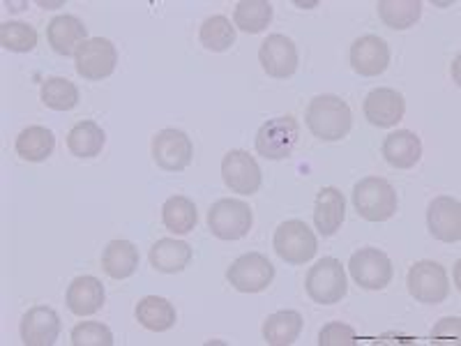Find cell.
<instances>
[{
  "mask_svg": "<svg viewBox=\"0 0 461 346\" xmlns=\"http://www.w3.org/2000/svg\"><path fill=\"white\" fill-rule=\"evenodd\" d=\"M65 300H68V307L72 314L93 316L102 310L106 294L100 279L93 278V275H84V278H77L69 284Z\"/></svg>",
  "mask_w": 461,
  "mask_h": 346,
  "instance_id": "cell-19",
  "label": "cell"
},
{
  "mask_svg": "<svg viewBox=\"0 0 461 346\" xmlns=\"http://www.w3.org/2000/svg\"><path fill=\"white\" fill-rule=\"evenodd\" d=\"M258 60L266 69L267 77L275 79H288L298 69V47L286 35H270L258 49Z\"/></svg>",
  "mask_w": 461,
  "mask_h": 346,
  "instance_id": "cell-13",
  "label": "cell"
},
{
  "mask_svg": "<svg viewBox=\"0 0 461 346\" xmlns=\"http://www.w3.org/2000/svg\"><path fill=\"white\" fill-rule=\"evenodd\" d=\"M0 44L7 51L28 53L37 47V32L23 22H5L0 26Z\"/></svg>",
  "mask_w": 461,
  "mask_h": 346,
  "instance_id": "cell-33",
  "label": "cell"
},
{
  "mask_svg": "<svg viewBox=\"0 0 461 346\" xmlns=\"http://www.w3.org/2000/svg\"><path fill=\"white\" fill-rule=\"evenodd\" d=\"M353 205L367 222H385L397 213V192L385 178L369 176L353 187Z\"/></svg>",
  "mask_w": 461,
  "mask_h": 346,
  "instance_id": "cell-2",
  "label": "cell"
},
{
  "mask_svg": "<svg viewBox=\"0 0 461 346\" xmlns=\"http://www.w3.org/2000/svg\"><path fill=\"white\" fill-rule=\"evenodd\" d=\"M162 222L176 236L189 233L196 226V222H199L194 201L187 199V196H171V199H167V204L162 205Z\"/></svg>",
  "mask_w": 461,
  "mask_h": 346,
  "instance_id": "cell-29",
  "label": "cell"
},
{
  "mask_svg": "<svg viewBox=\"0 0 461 346\" xmlns=\"http://www.w3.org/2000/svg\"><path fill=\"white\" fill-rule=\"evenodd\" d=\"M390 65V47L378 35L357 37L351 47V68L360 77H378Z\"/></svg>",
  "mask_w": 461,
  "mask_h": 346,
  "instance_id": "cell-14",
  "label": "cell"
},
{
  "mask_svg": "<svg viewBox=\"0 0 461 346\" xmlns=\"http://www.w3.org/2000/svg\"><path fill=\"white\" fill-rule=\"evenodd\" d=\"M137 321L152 332L171 331L176 325V307L167 298L159 296H146L137 305Z\"/></svg>",
  "mask_w": 461,
  "mask_h": 346,
  "instance_id": "cell-27",
  "label": "cell"
},
{
  "mask_svg": "<svg viewBox=\"0 0 461 346\" xmlns=\"http://www.w3.org/2000/svg\"><path fill=\"white\" fill-rule=\"evenodd\" d=\"M47 40L58 56H74L77 49L88 40V31L77 16L60 14L47 26Z\"/></svg>",
  "mask_w": 461,
  "mask_h": 346,
  "instance_id": "cell-18",
  "label": "cell"
},
{
  "mask_svg": "<svg viewBox=\"0 0 461 346\" xmlns=\"http://www.w3.org/2000/svg\"><path fill=\"white\" fill-rule=\"evenodd\" d=\"M42 102L53 111H69L79 105V88L63 77H51L42 84Z\"/></svg>",
  "mask_w": 461,
  "mask_h": 346,
  "instance_id": "cell-32",
  "label": "cell"
},
{
  "mask_svg": "<svg viewBox=\"0 0 461 346\" xmlns=\"http://www.w3.org/2000/svg\"><path fill=\"white\" fill-rule=\"evenodd\" d=\"M252 210L245 201L220 199L208 213V226L220 241H240L252 229Z\"/></svg>",
  "mask_w": 461,
  "mask_h": 346,
  "instance_id": "cell-5",
  "label": "cell"
},
{
  "mask_svg": "<svg viewBox=\"0 0 461 346\" xmlns=\"http://www.w3.org/2000/svg\"><path fill=\"white\" fill-rule=\"evenodd\" d=\"M378 16L393 31H406L415 26L422 16V3L420 0H381L378 3Z\"/></svg>",
  "mask_w": 461,
  "mask_h": 346,
  "instance_id": "cell-28",
  "label": "cell"
},
{
  "mask_svg": "<svg viewBox=\"0 0 461 346\" xmlns=\"http://www.w3.org/2000/svg\"><path fill=\"white\" fill-rule=\"evenodd\" d=\"M102 268L113 279L131 278L139 268V250L130 241H111L102 252Z\"/></svg>",
  "mask_w": 461,
  "mask_h": 346,
  "instance_id": "cell-23",
  "label": "cell"
},
{
  "mask_svg": "<svg viewBox=\"0 0 461 346\" xmlns=\"http://www.w3.org/2000/svg\"><path fill=\"white\" fill-rule=\"evenodd\" d=\"M304 288L314 303L319 305H335L348 291V284H346V273L341 261H337L335 257L321 259L316 266H312V270L307 273L304 279Z\"/></svg>",
  "mask_w": 461,
  "mask_h": 346,
  "instance_id": "cell-4",
  "label": "cell"
},
{
  "mask_svg": "<svg viewBox=\"0 0 461 346\" xmlns=\"http://www.w3.org/2000/svg\"><path fill=\"white\" fill-rule=\"evenodd\" d=\"M106 143V134L95 121L77 123L68 134V148L74 158L90 159L97 158Z\"/></svg>",
  "mask_w": 461,
  "mask_h": 346,
  "instance_id": "cell-25",
  "label": "cell"
},
{
  "mask_svg": "<svg viewBox=\"0 0 461 346\" xmlns=\"http://www.w3.org/2000/svg\"><path fill=\"white\" fill-rule=\"evenodd\" d=\"M383 158L394 168H413L422 158V141L411 130L393 132L383 141Z\"/></svg>",
  "mask_w": 461,
  "mask_h": 346,
  "instance_id": "cell-20",
  "label": "cell"
},
{
  "mask_svg": "<svg viewBox=\"0 0 461 346\" xmlns=\"http://www.w3.org/2000/svg\"><path fill=\"white\" fill-rule=\"evenodd\" d=\"M273 245L277 257L291 266H303V263L312 261L319 250L314 231L300 220H288L279 224L275 231Z\"/></svg>",
  "mask_w": 461,
  "mask_h": 346,
  "instance_id": "cell-3",
  "label": "cell"
},
{
  "mask_svg": "<svg viewBox=\"0 0 461 346\" xmlns=\"http://www.w3.org/2000/svg\"><path fill=\"white\" fill-rule=\"evenodd\" d=\"M307 127L321 141H339L353 127L351 106L337 95H319L307 106Z\"/></svg>",
  "mask_w": 461,
  "mask_h": 346,
  "instance_id": "cell-1",
  "label": "cell"
},
{
  "mask_svg": "<svg viewBox=\"0 0 461 346\" xmlns=\"http://www.w3.org/2000/svg\"><path fill=\"white\" fill-rule=\"evenodd\" d=\"M118 63V51L106 37H90L74 53L77 74L88 81H102L111 77Z\"/></svg>",
  "mask_w": 461,
  "mask_h": 346,
  "instance_id": "cell-7",
  "label": "cell"
},
{
  "mask_svg": "<svg viewBox=\"0 0 461 346\" xmlns=\"http://www.w3.org/2000/svg\"><path fill=\"white\" fill-rule=\"evenodd\" d=\"M365 118L376 127H394L406 114V102L403 95L393 88H376L367 95L365 100Z\"/></svg>",
  "mask_w": 461,
  "mask_h": 346,
  "instance_id": "cell-16",
  "label": "cell"
},
{
  "mask_svg": "<svg viewBox=\"0 0 461 346\" xmlns=\"http://www.w3.org/2000/svg\"><path fill=\"white\" fill-rule=\"evenodd\" d=\"M226 279L240 294H258L273 284L275 266L258 252L242 254L230 263V268L226 270Z\"/></svg>",
  "mask_w": 461,
  "mask_h": 346,
  "instance_id": "cell-8",
  "label": "cell"
},
{
  "mask_svg": "<svg viewBox=\"0 0 461 346\" xmlns=\"http://www.w3.org/2000/svg\"><path fill=\"white\" fill-rule=\"evenodd\" d=\"M357 335L348 323H328L319 332V346H356Z\"/></svg>",
  "mask_w": 461,
  "mask_h": 346,
  "instance_id": "cell-35",
  "label": "cell"
},
{
  "mask_svg": "<svg viewBox=\"0 0 461 346\" xmlns=\"http://www.w3.org/2000/svg\"><path fill=\"white\" fill-rule=\"evenodd\" d=\"M348 270H351V278L362 288H369V291H381V288H385L393 282L394 275L393 261L388 259V254L376 250V247L357 250L351 257V261H348Z\"/></svg>",
  "mask_w": 461,
  "mask_h": 346,
  "instance_id": "cell-10",
  "label": "cell"
},
{
  "mask_svg": "<svg viewBox=\"0 0 461 346\" xmlns=\"http://www.w3.org/2000/svg\"><path fill=\"white\" fill-rule=\"evenodd\" d=\"M60 335V316L51 307H32L22 319V340L26 346H53Z\"/></svg>",
  "mask_w": 461,
  "mask_h": 346,
  "instance_id": "cell-17",
  "label": "cell"
},
{
  "mask_svg": "<svg viewBox=\"0 0 461 346\" xmlns=\"http://www.w3.org/2000/svg\"><path fill=\"white\" fill-rule=\"evenodd\" d=\"M14 148L16 155L26 162H44V159L51 158L53 148H56V137L47 127L32 125L16 137Z\"/></svg>",
  "mask_w": 461,
  "mask_h": 346,
  "instance_id": "cell-26",
  "label": "cell"
},
{
  "mask_svg": "<svg viewBox=\"0 0 461 346\" xmlns=\"http://www.w3.org/2000/svg\"><path fill=\"white\" fill-rule=\"evenodd\" d=\"M194 146L183 130H162L152 139V159L164 171H183L192 164Z\"/></svg>",
  "mask_w": 461,
  "mask_h": 346,
  "instance_id": "cell-12",
  "label": "cell"
},
{
  "mask_svg": "<svg viewBox=\"0 0 461 346\" xmlns=\"http://www.w3.org/2000/svg\"><path fill=\"white\" fill-rule=\"evenodd\" d=\"M270 22H273V5L267 0H240L233 12V23L249 35L263 32Z\"/></svg>",
  "mask_w": 461,
  "mask_h": 346,
  "instance_id": "cell-30",
  "label": "cell"
},
{
  "mask_svg": "<svg viewBox=\"0 0 461 346\" xmlns=\"http://www.w3.org/2000/svg\"><path fill=\"white\" fill-rule=\"evenodd\" d=\"M303 316L294 310L275 312L263 323V340L270 346H291L303 332Z\"/></svg>",
  "mask_w": 461,
  "mask_h": 346,
  "instance_id": "cell-24",
  "label": "cell"
},
{
  "mask_svg": "<svg viewBox=\"0 0 461 346\" xmlns=\"http://www.w3.org/2000/svg\"><path fill=\"white\" fill-rule=\"evenodd\" d=\"M427 226L431 236L440 242H459L461 205L452 196H436L427 210Z\"/></svg>",
  "mask_w": 461,
  "mask_h": 346,
  "instance_id": "cell-15",
  "label": "cell"
},
{
  "mask_svg": "<svg viewBox=\"0 0 461 346\" xmlns=\"http://www.w3.org/2000/svg\"><path fill=\"white\" fill-rule=\"evenodd\" d=\"M300 137V125L294 115H279L263 123L257 134V152L266 159L291 158Z\"/></svg>",
  "mask_w": 461,
  "mask_h": 346,
  "instance_id": "cell-6",
  "label": "cell"
},
{
  "mask_svg": "<svg viewBox=\"0 0 461 346\" xmlns=\"http://www.w3.org/2000/svg\"><path fill=\"white\" fill-rule=\"evenodd\" d=\"M199 40L208 51H229L230 44H236V26H230L229 19L221 14L210 16L201 26Z\"/></svg>",
  "mask_w": 461,
  "mask_h": 346,
  "instance_id": "cell-31",
  "label": "cell"
},
{
  "mask_svg": "<svg viewBox=\"0 0 461 346\" xmlns=\"http://www.w3.org/2000/svg\"><path fill=\"white\" fill-rule=\"evenodd\" d=\"M113 332L104 323L97 321H84V323L74 325L72 344L74 346H113Z\"/></svg>",
  "mask_w": 461,
  "mask_h": 346,
  "instance_id": "cell-34",
  "label": "cell"
},
{
  "mask_svg": "<svg viewBox=\"0 0 461 346\" xmlns=\"http://www.w3.org/2000/svg\"><path fill=\"white\" fill-rule=\"evenodd\" d=\"M189 261H192V247L183 241H176V238H159L150 247V266L159 273H183Z\"/></svg>",
  "mask_w": 461,
  "mask_h": 346,
  "instance_id": "cell-22",
  "label": "cell"
},
{
  "mask_svg": "<svg viewBox=\"0 0 461 346\" xmlns=\"http://www.w3.org/2000/svg\"><path fill=\"white\" fill-rule=\"evenodd\" d=\"M409 294L418 303L438 305L450 296V279L446 268L436 261H418L409 270Z\"/></svg>",
  "mask_w": 461,
  "mask_h": 346,
  "instance_id": "cell-9",
  "label": "cell"
},
{
  "mask_svg": "<svg viewBox=\"0 0 461 346\" xmlns=\"http://www.w3.org/2000/svg\"><path fill=\"white\" fill-rule=\"evenodd\" d=\"M221 178L226 187L238 195L252 196L261 189V167L257 159L245 150H229L221 159Z\"/></svg>",
  "mask_w": 461,
  "mask_h": 346,
  "instance_id": "cell-11",
  "label": "cell"
},
{
  "mask_svg": "<svg viewBox=\"0 0 461 346\" xmlns=\"http://www.w3.org/2000/svg\"><path fill=\"white\" fill-rule=\"evenodd\" d=\"M346 201L337 187H323L316 195L314 224L321 236H335L339 226L344 224Z\"/></svg>",
  "mask_w": 461,
  "mask_h": 346,
  "instance_id": "cell-21",
  "label": "cell"
}]
</instances>
